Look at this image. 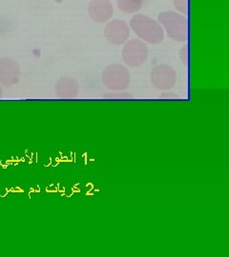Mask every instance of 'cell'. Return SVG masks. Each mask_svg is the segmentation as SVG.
<instances>
[{"label": "cell", "mask_w": 229, "mask_h": 257, "mask_svg": "<svg viewBox=\"0 0 229 257\" xmlns=\"http://www.w3.org/2000/svg\"><path fill=\"white\" fill-rule=\"evenodd\" d=\"M1 96H2V88L0 87V97H1Z\"/></svg>", "instance_id": "cell-15"}, {"label": "cell", "mask_w": 229, "mask_h": 257, "mask_svg": "<svg viewBox=\"0 0 229 257\" xmlns=\"http://www.w3.org/2000/svg\"><path fill=\"white\" fill-rule=\"evenodd\" d=\"M129 27L143 42L159 44L165 40V31L162 25L155 19L145 15L134 16L130 20Z\"/></svg>", "instance_id": "cell-1"}, {"label": "cell", "mask_w": 229, "mask_h": 257, "mask_svg": "<svg viewBox=\"0 0 229 257\" xmlns=\"http://www.w3.org/2000/svg\"><path fill=\"white\" fill-rule=\"evenodd\" d=\"M179 57L184 66H188V45L184 44L179 52Z\"/></svg>", "instance_id": "cell-13"}, {"label": "cell", "mask_w": 229, "mask_h": 257, "mask_svg": "<svg viewBox=\"0 0 229 257\" xmlns=\"http://www.w3.org/2000/svg\"><path fill=\"white\" fill-rule=\"evenodd\" d=\"M104 37L112 45L121 46L128 40L130 27L123 20H111L104 28Z\"/></svg>", "instance_id": "cell-6"}, {"label": "cell", "mask_w": 229, "mask_h": 257, "mask_svg": "<svg viewBox=\"0 0 229 257\" xmlns=\"http://www.w3.org/2000/svg\"><path fill=\"white\" fill-rule=\"evenodd\" d=\"M20 78L19 64L11 58L0 59V84L11 87L17 85Z\"/></svg>", "instance_id": "cell-8"}, {"label": "cell", "mask_w": 229, "mask_h": 257, "mask_svg": "<svg viewBox=\"0 0 229 257\" xmlns=\"http://www.w3.org/2000/svg\"><path fill=\"white\" fill-rule=\"evenodd\" d=\"M103 98H107V99H130V98H134V95H132L131 93L126 92H110V93H106L102 96Z\"/></svg>", "instance_id": "cell-11"}, {"label": "cell", "mask_w": 229, "mask_h": 257, "mask_svg": "<svg viewBox=\"0 0 229 257\" xmlns=\"http://www.w3.org/2000/svg\"><path fill=\"white\" fill-rule=\"evenodd\" d=\"M114 14V6L110 0H91L88 4V15L95 23H107Z\"/></svg>", "instance_id": "cell-7"}, {"label": "cell", "mask_w": 229, "mask_h": 257, "mask_svg": "<svg viewBox=\"0 0 229 257\" xmlns=\"http://www.w3.org/2000/svg\"><path fill=\"white\" fill-rule=\"evenodd\" d=\"M151 83L160 91L173 89L177 82V74L173 67L167 64L157 65L151 71Z\"/></svg>", "instance_id": "cell-5"}, {"label": "cell", "mask_w": 229, "mask_h": 257, "mask_svg": "<svg viewBox=\"0 0 229 257\" xmlns=\"http://www.w3.org/2000/svg\"><path fill=\"white\" fill-rule=\"evenodd\" d=\"M175 9L183 16L188 15V0H173Z\"/></svg>", "instance_id": "cell-12"}, {"label": "cell", "mask_w": 229, "mask_h": 257, "mask_svg": "<svg viewBox=\"0 0 229 257\" xmlns=\"http://www.w3.org/2000/svg\"><path fill=\"white\" fill-rule=\"evenodd\" d=\"M158 22L172 40L176 42H186L188 40L187 17L174 11H165L158 16Z\"/></svg>", "instance_id": "cell-2"}, {"label": "cell", "mask_w": 229, "mask_h": 257, "mask_svg": "<svg viewBox=\"0 0 229 257\" xmlns=\"http://www.w3.org/2000/svg\"><path fill=\"white\" fill-rule=\"evenodd\" d=\"M149 51L145 42L140 39H130L124 43L122 59L129 67L137 68L146 61Z\"/></svg>", "instance_id": "cell-4"}, {"label": "cell", "mask_w": 229, "mask_h": 257, "mask_svg": "<svg viewBox=\"0 0 229 257\" xmlns=\"http://www.w3.org/2000/svg\"><path fill=\"white\" fill-rule=\"evenodd\" d=\"M101 80L104 87L108 90L113 92H123L128 89L131 75L125 66L111 64L103 70Z\"/></svg>", "instance_id": "cell-3"}, {"label": "cell", "mask_w": 229, "mask_h": 257, "mask_svg": "<svg viewBox=\"0 0 229 257\" xmlns=\"http://www.w3.org/2000/svg\"><path fill=\"white\" fill-rule=\"evenodd\" d=\"M80 92L79 82L72 77H61L55 85V95L61 99H73Z\"/></svg>", "instance_id": "cell-9"}, {"label": "cell", "mask_w": 229, "mask_h": 257, "mask_svg": "<svg viewBox=\"0 0 229 257\" xmlns=\"http://www.w3.org/2000/svg\"><path fill=\"white\" fill-rule=\"evenodd\" d=\"M119 9L125 14H135L141 9L143 0H117Z\"/></svg>", "instance_id": "cell-10"}, {"label": "cell", "mask_w": 229, "mask_h": 257, "mask_svg": "<svg viewBox=\"0 0 229 257\" xmlns=\"http://www.w3.org/2000/svg\"><path fill=\"white\" fill-rule=\"evenodd\" d=\"M162 98H165V99H176V98H179V96L174 93V92H166L161 95Z\"/></svg>", "instance_id": "cell-14"}]
</instances>
